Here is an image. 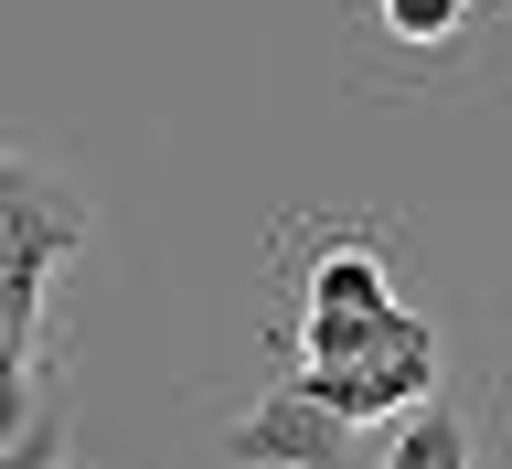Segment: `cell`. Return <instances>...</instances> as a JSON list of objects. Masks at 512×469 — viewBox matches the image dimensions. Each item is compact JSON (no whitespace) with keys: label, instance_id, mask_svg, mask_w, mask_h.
Returning a JSON list of instances; mask_svg holds the SVG:
<instances>
[{"label":"cell","instance_id":"cell-1","mask_svg":"<svg viewBox=\"0 0 512 469\" xmlns=\"http://www.w3.org/2000/svg\"><path fill=\"white\" fill-rule=\"evenodd\" d=\"M427 384H438V331H427L416 310H395V320H384V342L363 352V363H299L288 395H310V406L342 416V427H374V416L427 406Z\"/></svg>","mask_w":512,"mask_h":469},{"label":"cell","instance_id":"cell-2","mask_svg":"<svg viewBox=\"0 0 512 469\" xmlns=\"http://www.w3.org/2000/svg\"><path fill=\"white\" fill-rule=\"evenodd\" d=\"M224 448H235V459H256V469H342V459H352V427L278 384L256 416H235V427H224Z\"/></svg>","mask_w":512,"mask_h":469},{"label":"cell","instance_id":"cell-3","mask_svg":"<svg viewBox=\"0 0 512 469\" xmlns=\"http://www.w3.org/2000/svg\"><path fill=\"white\" fill-rule=\"evenodd\" d=\"M374 310H395L384 256L374 246H320V267L299 278V320L288 331H331V320H374Z\"/></svg>","mask_w":512,"mask_h":469},{"label":"cell","instance_id":"cell-4","mask_svg":"<svg viewBox=\"0 0 512 469\" xmlns=\"http://www.w3.org/2000/svg\"><path fill=\"white\" fill-rule=\"evenodd\" d=\"M384 469H470V416L459 406H406L395 416V438H384Z\"/></svg>","mask_w":512,"mask_h":469},{"label":"cell","instance_id":"cell-5","mask_svg":"<svg viewBox=\"0 0 512 469\" xmlns=\"http://www.w3.org/2000/svg\"><path fill=\"white\" fill-rule=\"evenodd\" d=\"M374 22L395 32V43H416V54H438V43L470 32V0H374Z\"/></svg>","mask_w":512,"mask_h":469}]
</instances>
